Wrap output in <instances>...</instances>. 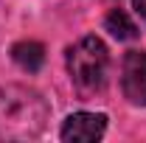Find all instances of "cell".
I'll return each mask as SVG.
<instances>
[{"instance_id": "cell-1", "label": "cell", "mask_w": 146, "mask_h": 143, "mask_svg": "<svg viewBox=\"0 0 146 143\" xmlns=\"http://www.w3.org/2000/svg\"><path fill=\"white\" fill-rule=\"evenodd\" d=\"M48 121L45 98L31 87L6 84L0 87V140H31Z\"/></svg>"}, {"instance_id": "cell-2", "label": "cell", "mask_w": 146, "mask_h": 143, "mask_svg": "<svg viewBox=\"0 0 146 143\" xmlns=\"http://www.w3.org/2000/svg\"><path fill=\"white\" fill-rule=\"evenodd\" d=\"M107 68H110L107 45L98 36H82L68 51V73L82 98L101 93L104 81H107Z\"/></svg>"}, {"instance_id": "cell-3", "label": "cell", "mask_w": 146, "mask_h": 143, "mask_svg": "<svg viewBox=\"0 0 146 143\" xmlns=\"http://www.w3.org/2000/svg\"><path fill=\"white\" fill-rule=\"evenodd\" d=\"M121 90L132 104L146 107V51H129L124 56Z\"/></svg>"}, {"instance_id": "cell-4", "label": "cell", "mask_w": 146, "mask_h": 143, "mask_svg": "<svg viewBox=\"0 0 146 143\" xmlns=\"http://www.w3.org/2000/svg\"><path fill=\"white\" fill-rule=\"evenodd\" d=\"M104 129H107L104 115H98V112H76V115H70L65 121L59 138L68 143H90V140H98L104 135Z\"/></svg>"}, {"instance_id": "cell-5", "label": "cell", "mask_w": 146, "mask_h": 143, "mask_svg": "<svg viewBox=\"0 0 146 143\" xmlns=\"http://www.w3.org/2000/svg\"><path fill=\"white\" fill-rule=\"evenodd\" d=\"M11 59L17 62L23 70L36 73L42 68V62H45V48L39 42H34V39H23V42H17L11 48Z\"/></svg>"}, {"instance_id": "cell-6", "label": "cell", "mask_w": 146, "mask_h": 143, "mask_svg": "<svg viewBox=\"0 0 146 143\" xmlns=\"http://www.w3.org/2000/svg\"><path fill=\"white\" fill-rule=\"evenodd\" d=\"M104 28H107L115 39H135V36H138V25H135V23L129 20V14L121 11V9H112L107 17H104Z\"/></svg>"}, {"instance_id": "cell-7", "label": "cell", "mask_w": 146, "mask_h": 143, "mask_svg": "<svg viewBox=\"0 0 146 143\" xmlns=\"http://www.w3.org/2000/svg\"><path fill=\"white\" fill-rule=\"evenodd\" d=\"M132 3H135V11L146 20V0H132Z\"/></svg>"}]
</instances>
